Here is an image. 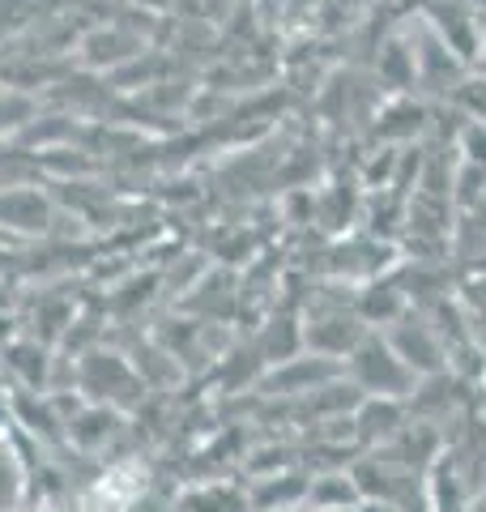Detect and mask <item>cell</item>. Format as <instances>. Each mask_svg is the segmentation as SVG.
I'll list each match as a JSON object with an SVG mask.
<instances>
[{
	"mask_svg": "<svg viewBox=\"0 0 486 512\" xmlns=\"http://www.w3.org/2000/svg\"><path fill=\"white\" fill-rule=\"evenodd\" d=\"M359 372L371 380V389H380V393H397L410 384V372H405V359L397 355V350H388V346H367L359 350Z\"/></svg>",
	"mask_w": 486,
	"mask_h": 512,
	"instance_id": "cell-1",
	"label": "cell"
},
{
	"mask_svg": "<svg viewBox=\"0 0 486 512\" xmlns=\"http://www.w3.org/2000/svg\"><path fill=\"white\" fill-rule=\"evenodd\" d=\"M465 158H469V167H486V128L482 124H469L465 128Z\"/></svg>",
	"mask_w": 486,
	"mask_h": 512,
	"instance_id": "cell-2",
	"label": "cell"
}]
</instances>
